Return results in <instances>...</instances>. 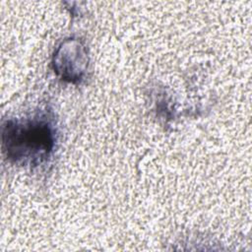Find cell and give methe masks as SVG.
<instances>
[{"label": "cell", "instance_id": "1", "mask_svg": "<svg viewBox=\"0 0 252 252\" xmlns=\"http://www.w3.org/2000/svg\"><path fill=\"white\" fill-rule=\"evenodd\" d=\"M2 138L9 159L32 165L45 160L55 144L54 128L44 117L9 120L3 126Z\"/></svg>", "mask_w": 252, "mask_h": 252}]
</instances>
